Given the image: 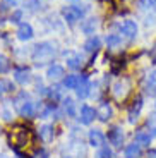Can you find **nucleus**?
<instances>
[{
	"label": "nucleus",
	"mask_w": 156,
	"mask_h": 158,
	"mask_svg": "<svg viewBox=\"0 0 156 158\" xmlns=\"http://www.w3.org/2000/svg\"><path fill=\"white\" fill-rule=\"evenodd\" d=\"M148 158H156V150H149L148 151Z\"/></svg>",
	"instance_id": "36"
},
{
	"label": "nucleus",
	"mask_w": 156,
	"mask_h": 158,
	"mask_svg": "<svg viewBox=\"0 0 156 158\" xmlns=\"http://www.w3.org/2000/svg\"><path fill=\"white\" fill-rule=\"evenodd\" d=\"M94 117H96V110H94L93 107H89V105H82L81 110H79V114H77L79 122L84 124V126H88V124L93 122Z\"/></svg>",
	"instance_id": "6"
},
{
	"label": "nucleus",
	"mask_w": 156,
	"mask_h": 158,
	"mask_svg": "<svg viewBox=\"0 0 156 158\" xmlns=\"http://www.w3.org/2000/svg\"><path fill=\"white\" fill-rule=\"evenodd\" d=\"M118 29H120V33L125 38H129V40L137 36V24L134 21H124V23H120L118 24Z\"/></svg>",
	"instance_id": "7"
},
{
	"label": "nucleus",
	"mask_w": 156,
	"mask_h": 158,
	"mask_svg": "<svg viewBox=\"0 0 156 158\" xmlns=\"http://www.w3.org/2000/svg\"><path fill=\"white\" fill-rule=\"evenodd\" d=\"M17 108H19V114L23 117H33L36 114V107L35 103L29 102V100H24L23 103H17Z\"/></svg>",
	"instance_id": "10"
},
{
	"label": "nucleus",
	"mask_w": 156,
	"mask_h": 158,
	"mask_svg": "<svg viewBox=\"0 0 156 158\" xmlns=\"http://www.w3.org/2000/svg\"><path fill=\"white\" fill-rule=\"evenodd\" d=\"M57 53V48L51 41H41L38 43L35 48H33V53H31V59L36 65H43L47 62H51Z\"/></svg>",
	"instance_id": "1"
},
{
	"label": "nucleus",
	"mask_w": 156,
	"mask_h": 158,
	"mask_svg": "<svg viewBox=\"0 0 156 158\" xmlns=\"http://www.w3.org/2000/svg\"><path fill=\"white\" fill-rule=\"evenodd\" d=\"M65 59H67V67L74 69V71L82 65V59H81V55H77V53L69 52V53H65Z\"/></svg>",
	"instance_id": "18"
},
{
	"label": "nucleus",
	"mask_w": 156,
	"mask_h": 158,
	"mask_svg": "<svg viewBox=\"0 0 156 158\" xmlns=\"http://www.w3.org/2000/svg\"><path fill=\"white\" fill-rule=\"evenodd\" d=\"M27 139H29V134H27V131L23 129V127H19V129H16V131H12L10 134H9V143H10V146H14L16 150L26 146Z\"/></svg>",
	"instance_id": "3"
},
{
	"label": "nucleus",
	"mask_w": 156,
	"mask_h": 158,
	"mask_svg": "<svg viewBox=\"0 0 156 158\" xmlns=\"http://www.w3.org/2000/svg\"><path fill=\"white\" fill-rule=\"evenodd\" d=\"M141 110H142V98H136L132 103V107L129 108V122L130 124H134L139 118Z\"/></svg>",
	"instance_id": "14"
},
{
	"label": "nucleus",
	"mask_w": 156,
	"mask_h": 158,
	"mask_svg": "<svg viewBox=\"0 0 156 158\" xmlns=\"http://www.w3.org/2000/svg\"><path fill=\"white\" fill-rule=\"evenodd\" d=\"M146 91H148L149 95L156 93V71H153L148 77V84H146Z\"/></svg>",
	"instance_id": "26"
},
{
	"label": "nucleus",
	"mask_w": 156,
	"mask_h": 158,
	"mask_svg": "<svg viewBox=\"0 0 156 158\" xmlns=\"http://www.w3.org/2000/svg\"><path fill=\"white\" fill-rule=\"evenodd\" d=\"M139 5L144 9H153L156 5V0H139Z\"/></svg>",
	"instance_id": "31"
},
{
	"label": "nucleus",
	"mask_w": 156,
	"mask_h": 158,
	"mask_svg": "<svg viewBox=\"0 0 156 158\" xmlns=\"http://www.w3.org/2000/svg\"><path fill=\"white\" fill-rule=\"evenodd\" d=\"M9 67H10L9 59L5 55H0V74H5V72L9 71Z\"/></svg>",
	"instance_id": "28"
},
{
	"label": "nucleus",
	"mask_w": 156,
	"mask_h": 158,
	"mask_svg": "<svg viewBox=\"0 0 156 158\" xmlns=\"http://www.w3.org/2000/svg\"><path fill=\"white\" fill-rule=\"evenodd\" d=\"M36 158H47V151H45V150H41L38 155H36Z\"/></svg>",
	"instance_id": "35"
},
{
	"label": "nucleus",
	"mask_w": 156,
	"mask_h": 158,
	"mask_svg": "<svg viewBox=\"0 0 156 158\" xmlns=\"http://www.w3.org/2000/svg\"><path fill=\"white\" fill-rule=\"evenodd\" d=\"M108 141H110V144H113V146H120L122 143H124V132H122L120 127H112V129H110Z\"/></svg>",
	"instance_id": "11"
},
{
	"label": "nucleus",
	"mask_w": 156,
	"mask_h": 158,
	"mask_svg": "<svg viewBox=\"0 0 156 158\" xmlns=\"http://www.w3.org/2000/svg\"><path fill=\"white\" fill-rule=\"evenodd\" d=\"M33 28L29 23H21L19 24V29H17V38L21 40V41H27V40L33 38Z\"/></svg>",
	"instance_id": "12"
},
{
	"label": "nucleus",
	"mask_w": 156,
	"mask_h": 158,
	"mask_svg": "<svg viewBox=\"0 0 156 158\" xmlns=\"http://www.w3.org/2000/svg\"><path fill=\"white\" fill-rule=\"evenodd\" d=\"M148 127H149V134H151V138L153 136H156V114L154 115H151V117L148 118Z\"/></svg>",
	"instance_id": "30"
},
{
	"label": "nucleus",
	"mask_w": 156,
	"mask_h": 158,
	"mask_svg": "<svg viewBox=\"0 0 156 158\" xmlns=\"http://www.w3.org/2000/svg\"><path fill=\"white\" fill-rule=\"evenodd\" d=\"M134 143L139 144V146H149V144H151V134L146 132V131H139V132L136 134Z\"/></svg>",
	"instance_id": "19"
},
{
	"label": "nucleus",
	"mask_w": 156,
	"mask_h": 158,
	"mask_svg": "<svg viewBox=\"0 0 156 158\" xmlns=\"http://www.w3.org/2000/svg\"><path fill=\"white\" fill-rule=\"evenodd\" d=\"M38 136H39L41 141L50 143L51 139H53V126H50V124H43V126L38 129Z\"/></svg>",
	"instance_id": "15"
},
{
	"label": "nucleus",
	"mask_w": 156,
	"mask_h": 158,
	"mask_svg": "<svg viewBox=\"0 0 156 158\" xmlns=\"http://www.w3.org/2000/svg\"><path fill=\"white\" fill-rule=\"evenodd\" d=\"M14 79H16L19 84H26L27 81L31 79V72L26 67H17L16 71H14Z\"/></svg>",
	"instance_id": "16"
},
{
	"label": "nucleus",
	"mask_w": 156,
	"mask_h": 158,
	"mask_svg": "<svg viewBox=\"0 0 156 158\" xmlns=\"http://www.w3.org/2000/svg\"><path fill=\"white\" fill-rule=\"evenodd\" d=\"M89 89H91V84H89V81H88V77L81 76L77 86H76V95H77V98H86V96L89 95Z\"/></svg>",
	"instance_id": "9"
},
{
	"label": "nucleus",
	"mask_w": 156,
	"mask_h": 158,
	"mask_svg": "<svg viewBox=\"0 0 156 158\" xmlns=\"http://www.w3.org/2000/svg\"><path fill=\"white\" fill-rule=\"evenodd\" d=\"M48 95L53 100H59L60 98V88H51V91H48Z\"/></svg>",
	"instance_id": "32"
},
{
	"label": "nucleus",
	"mask_w": 156,
	"mask_h": 158,
	"mask_svg": "<svg viewBox=\"0 0 156 158\" xmlns=\"http://www.w3.org/2000/svg\"><path fill=\"white\" fill-rule=\"evenodd\" d=\"M96 28H98V21L96 19H88L86 23L82 24V31L86 33V35H93Z\"/></svg>",
	"instance_id": "25"
},
{
	"label": "nucleus",
	"mask_w": 156,
	"mask_h": 158,
	"mask_svg": "<svg viewBox=\"0 0 156 158\" xmlns=\"http://www.w3.org/2000/svg\"><path fill=\"white\" fill-rule=\"evenodd\" d=\"M62 16H64V19H65L67 23L74 24V23H77V21L84 16V9L77 7V5H69V7H64L62 9Z\"/></svg>",
	"instance_id": "4"
},
{
	"label": "nucleus",
	"mask_w": 156,
	"mask_h": 158,
	"mask_svg": "<svg viewBox=\"0 0 156 158\" xmlns=\"http://www.w3.org/2000/svg\"><path fill=\"white\" fill-rule=\"evenodd\" d=\"M106 45H108V48L115 50V48H118L122 45V38L118 35H108L106 36Z\"/></svg>",
	"instance_id": "23"
},
{
	"label": "nucleus",
	"mask_w": 156,
	"mask_h": 158,
	"mask_svg": "<svg viewBox=\"0 0 156 158\" xmlns=\"http://www.w3.org/2000/svg\"><path fill=\"white\" fill-rule=\"evenodd\" d=\"M14 89V84L9 79H0V93H10Z\"/></svg>",
	"instance_id": "27"
},
{
	"label": "nucleus",
	"mask_w": 156,
	"mask_h": 158,
	"mask_svg": "<svg viewBox=\"0 0 156 158\" xmlns=\"http://www.w3.org/2000/svg\"><path fill=\"white\" fill-rule=\"evenodd\" d=\"M0 112H2V115H4L5 120H10V118H12V114L7 110V105H4V107L0 108Z\"/></svg>",
	"instance_id": "33"
},
{
	"label": "nucleus",
	"mask_w": 156,
	"mask_h": 158,
	"mask_svg": "<svg viewBox=\"0 0 156 158\" xmlns=\"http://www.w3.org/2000/svg\"><path fill=\"white\" fill-rule=\"evenodd\" d=\"M64 110L69 117H76L77 112H76V103L72 98H64Z\"/></svg>",
	"instance_id": "21"
},
{
	"label": "nucleus",
	"mask_w": 156,
	"mask_h": 158,
	"mask_svg": "<svg viewBox=\"0 0 156 158\" xmlns=\"http://www.w3.org/2000/svg\"><path fill=\"white\" fill-rule=\"evenodd\" d=\"M88 138H89V144L94 148H101L105 146V134H103L100 129H91L89 134H88Z\"/></svg>",
	"instance_id": "8"
},
{
	"label": "nucleus",
	"mask_w": 156,
	"mask_h": 158,
	"mask_svg": "<svg viewBox=\"0 0 156 158\" xmlns=\"http://www.w3.org/2000/svg\"><path fill=\"white\" fill-rule=\"evenodd\" d=\"M79 77L81 76H67L64 79V88H67V89H76V86L79 83Z\"/></svg>",
	"instance_id": "24"
},
{
	"label": "nucleus",
	"mask_w": 156,
	"mask_h": 158,
	"mask_svg": "<svg viewBox=\"0 0 156 158\" xmlns=\"http://www.w3.org/2000/svg\"><path fill=\"white\" fill-rule=\"evenodd\" d=\"M141 156V146L132 143L129 146L125 148V158H139Z\"/></svg>",
	"instance_id": "22"
},
{
	"label": "nucleus",
	"mask_w": 156,
	"mask_h": 158,
	"mask_svg": "<svg viewBox=\"0 0 156 158\" xmlns=\"http://www.w3.org/2000/svg\"><path fill=\"white\" fill-rule=\"evenodd\" d=\"M64 76H65V71H64L62 65H59V64H53V65H50L47 71V77L48 79H62Z\"/></svg>",
	"instance_id": "17"
},
{
	"label": "nucleus",
	"mask_w": 156,
	"mask_h": 158,
	"mask_svg": "<svg viewBox=\"0 0 156 158\" xmlns=\"http://www.w3.org/2000/svg\"><path fill=\"white\" fill-rule=\"evenodd\" d=\"M0 158H7V156H5V155H0Z\"/></svg>",
	"instance_id": "37"
},
{
	"label": "nucleus",
	"mask_w": 156,
	"mask_h": 158,
	"mask_svg": "<svg viewBox=\"0 0 156 158\" xmlns=\"http://www.w3.org/2000/svg\"><path fill=\"white\" fill-rule=\"evenodd\" d=\"M129 91H130L129 79H118L112 88V93H113V98L115 100H124L125 96L129 95Z\"/></svg>",
	"instance_id": "5"
},
{
	"label": "nucleus",
	"mask_w": 156,
	"mask_h": 158,
	"mask_svg": "<svg viewBox=\"0 0 156 158\" xmlns=\"http://www.w3.org/2000/svg\"><path fill=\"white\" fill-rule=\"evenodd\" d=\"M62 158H82L86 155V150H84V144H82L81 138H74L70 139L69 143H65V146L62 148Z\"/></svg>",
	"instance_id": "2"
},
{
	"label": "nucleus",
	"mask_w": 156,
	"mask_h": 158,
	"mask_svg": "<svg viewBox=\"0 0 156 158\" xmlns=\"http://www.w3.org/2000/svg\"><path fill=\"white\" fill-rule=\"evenodd\" d=\"M112 115H113V110H112V107H110V103H101L96 110V117L100 118L101 122H108L110 118H112Z\"/></svg>",
	"instance_id": "13"
},
{
	"label": "nucleus",
	"mask_w": 156,
	"mask_h": 158,
	"mask_svg": "<svg viewBox=\"0 0 156 158\" xmlns=\"http://www.w3.org/2000/svg\"><path fill=\"white\" fill-rule=\"evenodd\" d=\"M112 156H113V153L108 146H101L100 151L96 153V158H112Z\"/></svg>",
	"instance_id": "29"
},
{
	"label": "nucleus",
	"mask_w": 156,
	"mask_h": 158,
	"mask_svg": "<svg viewBox=\"0 0 156 158\" xmlns=\"http://www.w3.org/2000/svg\"><path fill=\"white\" fill-rule=\"evenodd\" d=\"M21 16H23V12H21V10H16L14 14H12V23H19Z\"/></svg>",
	"instance_id": "34"
},
{
	"label": "nucleus",
	"mask_w": 156,
	"mask_h": 158,
	"mask_svg": "<svg viewBox=\"0 0 156 158\" xmlns=\"http://www.w3.org/2000/svg\"><path fill=\"white\" fill-rule=\"evenodd\" d=\"M100 47H101V40L98 38V36H91L86 43H84V50L86 52H98Z\"/></svg>",
	"instance_id": "20"
}]
</instances>
